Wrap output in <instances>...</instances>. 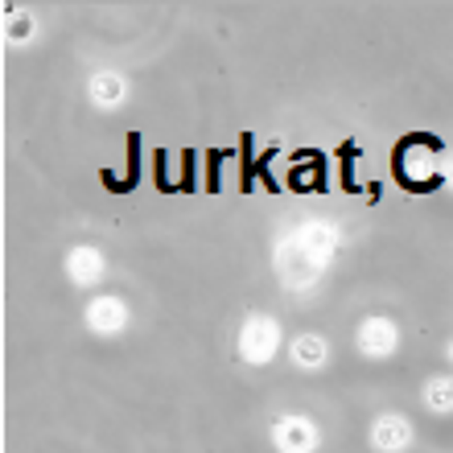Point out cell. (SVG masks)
Returning <instances> with one entry per match:
<instances>
[{
  "instance_id": "cell-9",
  "label": "cell",
  "mask_w": 453,
  "mask_h": 453,
  "mask_svg": "<svg viewBox=\"0 0 453 453\" xmlns=\"http://www.w3.org/2000/svg\"><path fill=\"white\" fill-rule=\"evenodd\" d=\"M124 96H128V87H124V79L116 71H99L91 79V99L99 108H116V104H124Z\"/></svg>"
},
{
  "instance_id": "cell-3",
  "label": "cell",
  "mask_w": 453,
  "mask_h": 453,
  "mask_svg": "<svg viewBox=\"0 0 453 453\" xmlns=\"http://www.w3.org/2000/svg\"><path fill=\"white\" fill-rule=\"evenodd\" d=\"M400 342V330H395L388 318H367V322L358 326V350L367 358H388Z\"/></svg>"
},
{
  "instance_id": "cell-12",
  "label": "cell",
  "mask_w": 453,
  "mask_h": 453,
  "mask_svg": "<svg viewBox=\"0 0 453 453\" xmlns=\"http://www.w3.org/2000/svg\"><path fill=\"white\" fill-rule=\"evenodd\" d=\"M29 29H34V21H29V17H12L9 37H12V42H21V37H29Z\"/></svg>"
},
{
  "instance_id": "cell-6",
  "label": "cell",
  "mask_w": 453,
  "mask_h": 453,
  "mask_svg": "<svg viewBox=\"0 0 453 453\" xmlns=\"http://www.w3.org/2000/svg\"><path fill=\"white\" fill-rule=\"evenodd\" d=\"M124 322H128V310H124L119 297H96L87 305V326H91L96 334H119Z\"/></svg>"
},
{
  "instance_id": "cell-5",
  "label": "cell",
  "mask_w": 453,
  "mask_h": 453,
  "mask_svg": "<svg viewBox=\"0 0 453 453\" xmlns=\"http://www.w3.org/2000/svg\"><path fill=\"white\" fill-rule=\"evenodd\" d=\"M318 273H322V264L313 260L301 243H285V248H280V276H285L288 285H297V288L310 285Z\"/></svg>"
},
{
  "instance_id": "cell-1",
  "label": "cell",
  "mask_w": 453,
  "mask_h": 453,
  "mask_svg": "<svg viewBox=\"0 0 453 453\" xmlns=\"http://www.w3.org/2000/svg\"><path fill=\"white\" fill-rule=\"evenodd\" d=\"M276 346H280V326L273 318H248L243 330H239V355L248 358V363H268L276 355Z\"/></svg>"
},
{
  "instance_id": "cell-7",
  "label": "cell",
  "mask_w": 453,
  "mask_h": 453,
  "mask_svg": "<svg viewBox=\"0 0 453 453\" xmlns=\"http://www.w3.org/2000/svg\"><path fill=\"white\" fill-rule=\"evenodd\" d=\"M66 273H71L74 285H96L99 276H104V256L96 248H74L66 256Z\"/></svg>"
},
{
  "instance_id": "cell-2",
  "label": "cell",
  "mask_w": 453,
  "mask_h": 453,
  "mask_svg": "<svg viewBox=\"0 0 453 453\" xmlns=\"http://www.w3.org/2000/svg\"><path fill=\"white\" fill-rule=\"evenodd\" d=\"M273 445L280 453H313L318 449V429L305 417H280L273 425Z\"/></svg>"
},
{
  "instance_id": "cell-10",
  "label": "cell",
  "mask_w": 453,
  "mask_h": 453,
  "mask_svg": "<svg viewBox=\"0 0 453 453\" xmlns=\"http://www.w3.org/2000/svg\"><path fill=\"white\" fill-rule=\"evenodd\" d=\"M293 363L297 367H322L326 363V342L318 334H301V338H293Z\"/></svg>"
},
{
  "instance_id": "cell-8",
  "label": "cell",
  "mask_w": 453,
  "mask_h": 453,
  "mask_svg": "<svg viewBox=\"0 0 453 453\" xmlns=\"http://www.w3.org/2000/svg\"><path fill=\"white\" fill-rule=\"evenodd\" d=\"M297 243L310 251L318 264H326V256L338 248V235H334V226L330 223H305L301 226V235H297Z\"/></svg>"
},
{
  "instance_id": "cell-11",
  "label": "cell",
  "mask_w": 453,
  "mask_h": 453,
  "mask_svg": "<svg viewBox=\"0 0 453 453\" xmlns=\"http://www.w3.org/2000/svg\"><path fill=\"white\" fill-rule=\"evenodd\" d=\"M425 404L433 412H453V380H429L425 383Z\"/></svg>"
},
{
  "instance_id": "cell-4",
  "label": "cell",
  "mask_w": 453,
  "mask_h": 453,
  "mask_svg": "<svg viewBox=\"0 0 453 453\" xmlns=\"http://www.w3.org/2000/svg\"><path fill=\"white\" fill-rule=\"evenodd\" d=\"M371 445L380 453H404L412 445V425L395 412H383L375 425H371Z\"/></svg>"
}]
</instances>
